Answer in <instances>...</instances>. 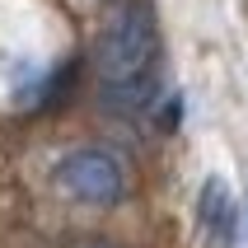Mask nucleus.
<instances>
[{
	"mask_svg": "<svg viewBox=\"0 0 248 248\" xmlns=\"http://www.w3.org/2000/svg\"><path fill=\"white\" fill-rule=\"evenodd\" d=\"M103 103L112 112H140L159 94V28L150 5H126L103 24L94 42Z\"/></svg>",
	"mask_w": 248,
	"mask_h": 248,
	"instance_id": "nucleus-1",
	"label": "nucleus"
},
{
	"mask_svg": "<svg viewBox=\"0 0 248 248\" xmlns=\"http://www.w3.org/2000/svg\"><path fill=\"white\" fill-rule=\"evenodd\" d=\"M56 187L84 206H112L122 197V169L103 150H70L56 164Z\"/></svg>",
	"mask_w": 248,
	"mask_h": 248,
	"instance_id": "nucleus-2",
	"label": "nucleus"
},
{
	"mask_svg": "<svg viewBox=\"0 0 248 248\" xmlns=\"http://www.w3.org/2000/svg\"><path fill=\"white\" fill-rule=\"evenodd\" d=\"M197 230L216 248L234 244V202H230V187L220 178H206V187L197 197Z\"/></svg>",
	"mask_w": 248,
	"mask_h": 248,
	"instance_id": "nucleus-3",
	"label": "nucleus"
},
{
	"mask_svg": "<svg viewBox=\"0 0 248 248\" xmlns=\"http://www.w3.org/2000/svg\"><path fill=\"white\" fill-rule=\"evenodd\" d=\"M94 248H108V244H94Z\"/></svg>",
	"mask_w": 248,
	"mask_h": 248,
	"instance_id": "nucleus-4",
	"label": "nucleus"
}]
</instances>
